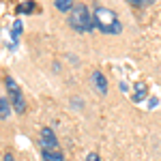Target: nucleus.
<instances>
[{"mask_svg":"<svg viewBox=\"0 0 161 161\" xmlns=\"http://www.w3.org/2000/svg\"><path fill=\"white\" fill-rule=\"evenodd\" d=\"M92 19H95V28L103 35H120L123 32V22L118 19L116 11L110 7L97 4L92 9Z\"/></svg>","mask_w":161,"mask_h":161,"instance_id":"nucleus-1","label":"nucleus"},{"mask_svg":"<svg viewBox=\"0 0 161 161\" xmlns=\"http://www.w3.org/2000/svg\"><path fill=\"white\" fill-rule=\"evenodd\" d=\"M69 26L73 28L75 32H92L95 28V19H92V13L88 11L86 4H75L71 13H69Z\"/></svg>","mask_w":161,"mask_h":161,"instance_id":"nucleus-2","label":"nucleus"},{"mask_svg":"<svg viewBox=\"0 0 161 161\" xmlns=\"http://www.w3.org/2000/svg\"><path fill=\"white\" fill-rule=\"evenodd\" d=\"M4 86H7V92H9V101H11V108L17 112V114H24V112H26L24 95H22L19 86L15 84V80H13L11 75H4Z\"/></svg>","mask_w":161,"mask_h":161,"instance_id":"nucleus-3","label":"nucleus"},{"mask_svg":"<svg viewBox=\"0 0 161 161\" xmlns=\"http://www.w3.org/2000/svg\"><path fill=\"white\" fill-rule=\"evenodd\" d=\"M39 144H41V150H58V140L54 136V129L43 127V129H41V140H39Z\"/></svg>","mask_w":161,"mask_h":161,"instance_id":"nucleus-4","label":"nucleus"},{"mask_svg":"<svg viewBox=\"0 0 161 161\" xmlns=\"http://www.w3.org/2000/svg\"><path fill=\"white\" fill-rule=\"evenodd\" d=\"M90 82H92V88H95L99 95H105V92H108V80H105V75L101 73L99 69H95V71L90 73Z\"/></svg>","mask_w":161,"mask_h":161,"instance_id":"nucleus-5","label":"nucleus"},{"mask_svg":"<svg viewBox=\"0 0 161 161\" xmlns=\"http://www.w3.org/2000/svg\"><path fill=\"white\" fill-rule=\"evenodd\" d=\"M43 161H64V155L60 150H41Z\"/></svg>","mask_w":161,"mask_h":161,"instance_id":"nucleus-6","label":"nucleus"},{"mask_svg":"<svg viewBox=\"0 0 161 161\" xmlns=\"http://www.w3.org/2000/svg\"><path fill=\"white\" fill-rule=\"evenodd\" d=\"M11 114V101L7 97H0V120H7Z\"/></svg>","mask_w":161,"mask_h":161,"instance_id":"nucleus-7","label":"nucleus"},{"mask_svg":"<svg viewBox=\"0 0 161 161\" xmlns=\"http://www.w3.org/2000/svg\"><path fill=\"white\" fill-rule=\"evenodd\" d=\"M146 95H148L146 84H140V82H137V84H136V92H133V101H136V103H140V101L146 99Z\"/></svg>","mask_w":161,"mask_h":161,"instance_id":"nucleus-8","label":"nucleus"},{"mask_svg":"<svg viewBox=\"0 0 161 161\" xmlns=\"http://www.w3.org/2000/svg\"><path fill=\"white\" fill-rule=\"evenodd\" d=\"M54 7H56L58 11H69V13H71V9H73L75 4L71 2V0H56V2H54Z\"/></svg>","mask_w":161,"mask_h":161,"instance_id":"nucleus-9","label":"nucleus"},{"mask_svg":"<svg viewBox=\"0 0 161 161\" xmlns=\"http://www.w3.org/2000/svg\"><path fill=\"white\" fill-rule=\"evenodd\" d=\"M35 2H26V4H17V13H32L35 11Z\"/></svg>","mask_w":161,"mask_h":161,"instance_id":"nucleus-10","label":"nucleus"},{"mask_svg":"<svg viewBox=\"0 0 161 161\" xmlns=\"http://www.w3.org/2000/svg\"><path fill=\"white\" fill-rule=\"evenodd\" d=\"M19 32H22V22L17 19V22L13 24V30H11V39H13V43H15V41L19 39Z\"/></svg>","mask_w":161,"mask_h":161,"instance_id":"nucleus-11","label":"nucleus"},{"mask_svg":"<svg viewBox=\"0 0 161 161\" xmlns=\"http://www.w3.org/2000/svg\"><path fill=\"white\" fill-rule=\"evenodd\" d=\"M86 161H101V157L97 155V153H88V155H86Z\"/></svg>","mask_w":161,"mask_h":161,"instance_id":"nucleus-12","label":"nucleus"},{"mask_svg":"<svg viewBox=\"0 0 161 161\" xmlns=\"http://www.w3.org/2000/svg\"><path fill=\"white\" fill-rule=\"evenodd\" d=\"M4 161H15V157H13V153H4Z\"/></svg>","mask_w":161,"mask_h":161,"instance_id":"nucleus-13","label":"nucleus"}]
</instances>
